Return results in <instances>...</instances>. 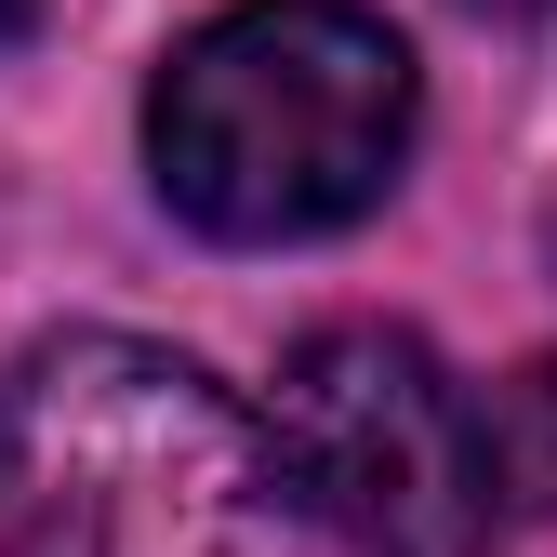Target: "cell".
<instances>
[{
    "mask_svg": "<svg viewBox=\"0 0 557 557\" xmlns=\"http://www.w3.org/2000/svg\"><path fill=\"white\" fill-rule=\"evenodd\" d=\"M0 544L14 557H411L319 465L133 332H53L0 372Z\"/></svg>",
    "mask_w": 557,
    "mask_h": 557,
    "instance_id": "cell-1",
    "label": "cell"
},
{
    "mask_svg": "<svg viewBox=\"0 0 557 557\" xmlns=\"http://www.w3.org/2000/svg\"><path fill=\"white\" fill-rule=\"evenodd\" d=\"M411 160V40L359 0H239L147 94V173L199 239H332Z\"/></svg>",
    "mask_w": 557,
    "mask_h": 557,
    "instance_id": "cell-2",
    "label": "cell"
},
{
    "mask_svg": "<svg viewBox=\"0 0 557 557\" xmlns=\"http://www.w3.org/2000/svg\"><path fill=\"white\" fill-rule=\"evenodd\" d=\"M278 438L319 465L332 505H359L411 557H478L505 518V465H492V398L451 385L411 332L345 319L306 332L278 372Z\"/></svg>",
    "mask_w": 557,
    "mask_h": 557,
    "instance_id": "cell-3",
    "label": "cell"
},
{
    "mask_svg": "<svg viewBox=\"0 0 557 557\" xmlns=\"http://www.w3.org/2000/svg\"><path fill=\"white\" fill-rule=\"evenodd\" d=\"M492 465H505V505L557 531V359L492 385Z\"/></svg>",
    "mask_w": 557,
    "mask_h": 557,
    "instance_id": "cell-4",
    "label": "cell"
},
{
    "mask_svg": "<svg viewBox=\"0 0 557 557\" xmlns=\"http://www.w3.org/2000/svg\"><path fill=\"white\" fill-rule=\"evenodd\" d=\"M27 27H40V0H0V53H14V40H27Z\"/></svg>",
    "mask_w": 557,
    "mask_h": 557,
    "instance_id": "cell-5",
    "label": "cell"
},
{
    "mask_svg": "<svg viewBox=\"0 0 557 557\" xmlns=\"http://www.w3.org/2000/svg\"><path fill=\"white\" fill-rule=\"evenodd\" d=\"M465 14H557V0H465Z\"/></svg>",
    "mask_w": 557,
    "mask_h": 557,
    "instance_id": "cell-6",
    "label": "cell"
},
{
    "mask_svg": "<svg viewBox=\"0 0 557 557\" xmlns=\"http://www.w3.org/2000/svg\"><path fill=\"white\" fill-rule=\"evenodd\" d=\"M0 557H14V544H0Z\"/></svg>",
    "mask_w": 557,
    "mask_h": 557,
    "instance_id": "cell-7",
    "label": "cell"
}]
</instances>
